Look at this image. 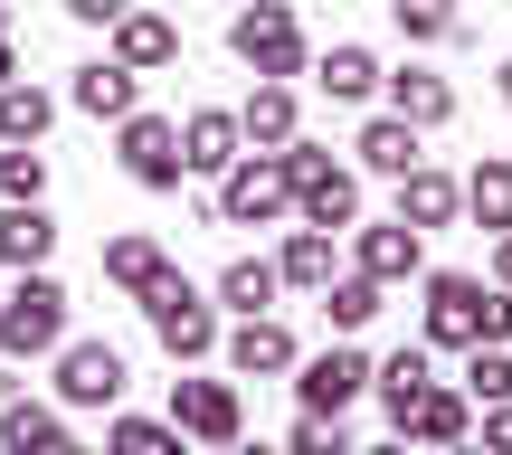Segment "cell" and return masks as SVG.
<instances>
[{"label":"cell","mask_w":512,"mask_h":455,"mask_svg":"<svg viewBox=\"0 0 512 455\" xmlns=\"http://www.w3.org/2000/svg\"><path fill=\"white\" fill-rule=\"evenodd\" d=\"M275 162H285V190H294V209H304V228H332V237H342L351 219H361V171H342L323 143L294 133Z\"/></svg>","instance_id":"1"},{"label":"cell","mask_w":512,"mask_h":455,"mask_svg":"<svg viewBox=\"0 0 512 455\" xmlns=\"http://www.w3.org/2000/svg\"><path fill=\"white\" fill-rule=\"evenodd\" d=\"M133 304H143L152 342H162L171 361H209V351H219V304H209V294L190 285L181 266H171L162 285H143V294H133Z\"/></svg>","instance_id":"2"},{"label":"cell","mask_w":512,"mask_h":455,"mask_svg":"<svg viewBox=\"0 0 512 455\" xmlns=\"http://www.w3.org/2000/svg\"><path fill=\"white\" fill-rule=\"evenodd\" d=\"M57 342H67V285L48 266H19L10 304H0V351L10 361H48Z\"/></svg>","instance_id":"3"},{"label":"cell","mask_w":512,"mask_h":455,"mask_svg":"<svg viewBox=\"0 0 512 455\" xmlns=\"http://www.w3.org/2000/svg\"><path fill=\"white\" fill-rule=\"evenodd\" d=\"M228 48L256 76H304V19H294V0H247L228 19Z\"/></svg>","instance_id":"4"},{"label":"cell","mask_w":512,"mask_h":455,"mask_svg":"<svg viewBox=\"0 0 512 455\" xmlns=\"http://www.w3.org/2000/svg\"><path fill=\"white\" fill-rule=\"evenodd\" d=\"M285 209H294V190H285V162L275 152H238L219 171V228H275Z\"/></svg>","instance_id":"5"},{"label":"cell","mask_w":512,"mask_h":455,"mask_svg":"<svg viewBox=\"0 0 512 455\" xmlns=\"http://www.w3.org/2000/svg\"><path fill=\"white\" fill-rule=\"evenodd\" d=\"M171 427H181L190 446H238L247 437L238 380H171Z\"/></svg>","instance_id":"6"},{"label":"cell","mask_w":512,"mask_h":455,"mask_svg":"<svg viewBox=\"0 0 512 455\" xmlns=\"http://www.w3.org/2000/svg\"><path fill=\"white\" fill-rule=\"evenodd\" d=\"M484 342V275H427V351Z\"/></svg>","instance_id":"7"},{"label":"cell","mask_w":512,"mask_h":455,"mask_svg":"<svg viewBox=\"0 0 512 455\" xmlns=\"http://www.w3.org/2000/svg\"><path fill=\"white\" fill-rule=\"evenodd\" d=\"M124 399V351L114 342H57V408H114Z\"/></svg>","instance_id":"8"},{"label":"cell","mask_w":512,"mask_h":455,"mask_svg":"<svg viewBox=\"0 0 512 455\" xmlns=\"http://www.w3.org/2000/svg\"><path fill=\"white\" fill-rule=\"evenodd\" d=\"M351 266L370 275V285H408V275H427V237L408 219H351Z\"/></svg>","instance_id":"9"},{"label":"cell","mask_w":512,"mask_h":455,"mask_svg":"<svg viewBox=\"0 0 512 455\" xmlns=\"http://www.w3.org/2000/svg\"><path fill=\"white\" fill-rule=\"evenodd\" d=\"M294 370H304V380H294V399H304L313 418H342V408L370 389V351H351V342L313 351V361H294Z\"/></svg>","instance_id":"10"},{"label":"cell","mask_w":512,"mask_h":455,"mask_svg":"<svg viewBox=\"0 0 512 455\" xmlns=\"http://www.w3.org/2000/svg\"><path fill=\"white\" fill-rule=\"evenodd\" d=\"M124 171H133L143 190H181V124L133 105V114H124Z\"/></svg>","instance_id":"11"},{"label":"cell","mask_w":512,"mask_h":455,"mask_svg":"<svg viewBox=\"0 0 512 455\" xmlns=\"http://www.w3.org/2000/svg\"><path fill=\"white\" fill-rule=\"evenodd\" d=\"M465 427H475V399H465V389H446V380H427L418 399L399 408V427H389V437H408V446H465Z\"/></svg>","instance_id":"12"},{"label":"cell","mask_w":512,"mask_h":455,"mask_svg":"<svg viewBox=\"0 0 512 455\" xmlns=\"http://www.w3.org/2000/svg\"><path fill=\"white\" fill-rule=\"evenodd\" d=\"M399 219L418 228V237L427 228H456L465 219V181H456V171H437V162H408L399 171Z\"/></svg>","instance_id":"13"},{"label":"cell","mask_w":512,"mask_h":455,"mask_svg":"<svg viewBox=\"0 0 512 455\" xmlns=\"http://www.w3.org/2000/svg\"><path fill=\"white\" fill-rule=\"evenodd\" d=\"M304 351H294V332L275 323V313H238V332H228V370L238 380H275V370H294Z\"/></svg>","instance_id":"14"},{"label":"cell","mask_w":512,"mask_h":455,"mask_svg":"<svg viewBox=\"0 0 512 455\" xmlns=\"http://www.w3.org/2000/svg\"><path fill=\"white\" fill-rule=\"evenodd\" d=\"M238 152H247V133H238V114H228V105H200L181 124V171H200V181H219Z\"/></svg>","instance_id":"15"},{"label":"cell","mask_w":512,"mask_h":455,"mask_svg":"<svg viewBox=\"0 0 512 455\" xmlns=\"http://www.w3.org/2000/svg\"><path fill=\"white\" fill-rule=\"evenodd\" d=\"M294 124H304L294 86H285V76H256V95L238 105V133H247V152H285V143H294Z\"/></svg>","instance_id":"16"},{"label":"cell","mask_w":512,"mask_h":455,"mask_svg":"<svg viewBox=\"0 0 512 455\" xmlns=\"http://www.w3.org/2000/svg\"><path fill=\"white\" fill-rule=\"evenodd\" d=\"M67 105H76V114H95V124H124V114L143 105V76H133V67H114V57H95V67H76Z\"/></svg>","instance_id":"17"},{"label":"cell","mask_w":512,"mask_h":455,"mask_svg":"<svg viewBox=\"0 0 512 455\" xmlns=\"http://www.w3.org/2000/svg\"><path fill=\"white\" fill-rule=\"evenodd\" d=\"M171 57H181V29H171L162 10H124L114 19V67L152 76V67H171Z\"/></svg>","instance_id":"18"},{"label":"cell","mask_w":512,"mask_h":455,"mask_svg":"<svg viewBox=\"0 0 512 455\" xmlns=\"http://www.w3.org/2000/svg\"><path fill=\"white\" fill-rule=\"evenodd\" d=\"M389 86V114H399V124H418V133H437L446 114H456V86H446V76H427V67H399V76H380Z\"/></svg>","instance_id":"19"},{"label":"cell","mask_w":512,"mask_h":455,"mask_svg":"<svg viewBox=\"0 0 512 455\" xmlns=\"http://www.w3.org/2000/svg\"><path fill=\"white\" fill-rule=\"evenodd\" d=\"M67 446V418L48 399H0V455H57Z\"/></svg>","instance_id":"20"},{"label":"cell","mask_w":512,"mask_h":455,"mask_svg":"<svg viewBox=\"0 0 512 455\" xmlns=\"http://www.w3.org/2000/svg\"><path fill=\"white\" fill-rule=\"evenodd\" d=\"M48 247H57V219H48V209H38V200H10V209H0V266H48Z\"/></svg>","instance_id":"21"},{"label":"cell","mask_w":512,"mask_h":455,"mask_svg":"<svg viewBox=\"0 0 512 455\" xmlns=\"http://www.w3.org/2000/svg\"><path fill=\"white\" fill-rule=\"evenodd\" d=\"M313 86H323L332 105H361V95H380V57H370L361 38H342V48H323V67H313Z\"/></svg>","instance_id":"22"},{"label":"cell","mask_w":512,"mask_h":455,"mask_svg":"<svg viewBox=\"0 0 512 455\" xmlns=\"http://www.w3.org/2000/svg\"><path fill=\"white\" fill-rule=\"evenodd\" d=\"M209 294H219L228 313H266L275 294H285V275H275V256H228V266H219V285H209Z\"/></svg>","instance_id":"23"},{"label":"cell","mask_w":512,"mask_h":455,"mask_svg":"<svg viewBox=\"0 0 512 455\" xmlns=\"http://www.w3.org/2000/svg\"><path fill=\"white\" fill-rule=\"evenodd\" d=\"M162 275H171L162 237H105V285L114 294H143V285H162Z\"/></svg>","instance_id":"24"},{"label":"cell","mask_w":512,"mask_h":455,"mask_svg":"<svg viewBox=\"0 0 512 455\" xmlns=\"http://www.w3.org/2000/svg\"><path fill=\"white\" fill-rule=\"evenodd\" d=\"M351 152H361V171L399 181V171L418 162V124H399V114H370V124H361V143H351Z\"/></svg>","instance_id":"25"},{"label":"cell","mask_w":512,"mask_h":455,"mask_svg":"<svg viewBox=\"0 0 512 455\" xmlns=\"http://www.w3.org/2000/svg\"><path fill=\"white\" fill-rule=\"evenodd\" d=\"M465 219H475V228H494V237L512 228V162H503V152L465 171Z\"/></svg>","instance_id":"26"},{"label":"cell","mask_w":512,"mask_h":455,"mask_svg":"<svg viewBox=\"0 0 512 455\" xmlns=\"http://www.w3.org/2000/svg\"><path fill=\"white\" fill-rule=\"evenodd\" d=\"M48 124H57V95L29 86V76H10V86H0V143H38Z\"/></svg>","instance_id":"27"},{"label":"cell","mask_w":512,"mask_h":455,"mask_svg":"<svg viewBox=\"0 0 512 455\" xmlns=\"http://www.w3.org/2000/svg\"><path fill=\"white\" fill-rule=\"evenodd\" d=\"M427 380H437V370H427V342H408V351H389V361H370V389H380V408H389V427H399V408L418 399Z\"/></svg>","instance_id":"28"},{"label":"cell","mask_w":512,"mask_h":455,"mask_svg":"<svg viewBox=\"0 0 512 455\" xmlns=\"http://www.w3.org/2000/svg\"><path fill=\"white\" fill-rule=\"evenodd\" d=\"M380 304H389V285H370L361 266L323 285V313H332V332H370V323H380Z\"/></svg>","instance_id":"29"},{"label":"cell","mask_w":512,"mask_h":455,"mask_svg":"<svg viewBox=\"0 0 512 455\" xmlns=\"http://www.w3.org/2000/svg\"><path fill=\"white\" fill-rule=\"evenodd\" d=\"M275 275H285V285H304V294H323V285H332V228H294L285 256H275Z\"/></svg>","instance_id":"30"},{"label":"cell","mask_w":512,"mask_h":455,"mask_svg":"<svg viewBox=\"0 0 512 455\" xmlns=\"http://www.w3.org/2000/svg\"><path fill=\"white\" fill-rule=\"evenodd\" d=\"M190 437H181V427H171V418H114L105 427V455H181Z\"/></svg>","instance_id":"31"},{"label":"cell","mask_w":512,"mask_h":455,"mask_svg":"<svg viewBox=\"0 0 512 455\" xmlns=\"http://www.w3.org/2000/svg\"><path fill=\"white\" fill-rule=\"evenodd\" d=\"M465 399H475V408L512 399V351L503 342H475V351H465Z\"/></svg>","instance_id":"32"},{"label":"cell","mask_w":512,"mask_h":455,"mask_svg":"<svg viewBox=\"0 0 512 455\" xmlns=\"http://www.w3.org/2000/svg\"><path fill=\"white\" fill-rule=\"evenodd\" d=\"M389 19H399L408 38H427V48H437V38H465V10H456V0H389Z\"/></svg>","instance_id":"33"},{"label":"cell","mask_w":512,"mask_h":455,"mask_svg":"<svg viewBox=\"0 0 512 455\" xmlns=\"http://www.w3.org/2000/svg\"><path fill=\"white\" fill-rule=\"evenodd\" d=\"M0 190H10V200H38V190H48V152L10 143V152H0Z\"/></svg>","instance_id":"34"},{"label":"cell","mask_w":512,"mask_h":455,"mask_svg":"<svg viewBox=\"0 0 512 455\" xmlns=\"http://www.w3.org/2000/svg\"><path fill=\"white\" fill-rule=\"evenodd\" d=\"M285 455H351V437H342V418H294V437H285Z\"/></svg>","instance_id":"35"},{"label":"cell","mask_w":512,"mask_h":455,"mask_svg":"<svg viewBox=\"0 0 512 455\" xmlns=\"http://www.w3.org/2000/svg\"><path fill=\"white\" fill-rule=\"evenodd\" d=\"M57 10H67V19H86V29H114L133 0H57Z\"/></svg>","instance_id":"36"},{"label":"cell","mask_w":512,"mask_h":455,"mask_svg":"<svg viewBox=\"0 0 512 455\" xmlns=\"http://www.w3.org/2000/svg\"><path fill=\"white\" fill-rule=\"evenodd\" d=\"M484 342H512V294L484 285Z\"/></svg>","instance_id":"37"},{"label":"cell","mask_w":512,"mask_h":455,"mask_svg":"<svg viewBox=\"0 0 512 455\" xmlns=\"http://www.w3.org/2000/svg\"><path fill=\"white\" fill-rule=\"evenodd\" d=\"M484 455H512V399L484 408Z\"/></svg>","instance_id":"38"},{"label":"cell","mask_w":512,"mask_h":455,"mask_svg":"<svg viewBox=\"0 0 512 455\" xmlns=\"http://www.w3.org/2000/svg\"><path fill=\"white\" fill-rule=\"evenodd\" d=\"M494 285H503V294H512V228H503V237H494Z\"/></svg>","instance_id":"39"},{"label":"cell","mask_w":512,"mask_h":455,"mask_svg":"<svg viewBox=\"0 0 512 455\" xmlns=\"http://www.w3.org/2000/svg\"><path fill=\"white\" fill-rule=\"evenodd\" d=\"M10 76H19V48H10V29H0V86H10Z\"/></svg>","instance_id":"40"},{"label":"cell","mask_w":512,"mask_h":455,"mask_svg":"<svg viewBox=\"0 0 512 455\" xmlns=\"http://www.w3.org/2000/svg\"><path fill=\"white\" fill-rule=\"evenodd\" d=\"M351 455H408V437H389V446H351Z\"/></svg>","instance_id":"41"},{"label":"cell","mask_w":512,"mask_h":455,"mask_svg":"<svg viewBox=\"0 0 512 455\" xmlns=\"http://www.w3.org/2000/svg\"><path fill=\"white\" fill-rule=\"evenodd\" d=\"M494 95H503V105H512V57H503V76H494Z\"/></svg>","instance_id":"42"},{"label":"cell","mask_w":512,"mask_h":455,"mask_svg":"<svg viewBox=\"0 0 512 455\" xmlns=\"http://www.w3.org/2000/svg\"><path fill=\"white\" fill-rule=\"evenodd\" d=\"M437 455H484V446H437Z\"/></svg>","instance_id":"43"},{"label":"cell","mask_w":512,"mask_h":455,"mask_svg":"<svg viewBox=\"0 0 512 455\" xmlns=\"http://www.w3.org/2000/svg\"><path fill=\"white\" fill-rule=\"evenodd\" d=\"M57 455H95V446H76V437H67V446H57Z\"/></svg>","instance_id":"44"},{"label":"cell","mask_w":512,"mask_h":455,"mask_svg":"<svg viewBox=\"0 0 512 455\" xmlns=\"http://www.w3.org/2000/svg\"><path fill=\"white\" fill-rule=\"evenodd\" d=\"M228 455H275V446H228Z\"/></svg>","instance_id":"45"},{"label":"cell","mask_w":512,"mask_h":455,"mask_svg":"<svg viewBox=\"0 0 512 455\" xmlns=\"http://www.w3.org/2000/svg\"><path fill=\"white\" fill-rule=\"evenodd\" d=\"M0 29H10V0H0Z\"/></svg>","instance_id":"46"}]
</instances>
